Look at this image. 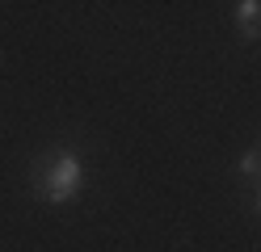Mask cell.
I'll return each mask as SVG.
<instances>
[{"label": "cell", "mask_w": 261, "mask_h": 252, "mask_svg": "<svg viewBox=\"0 0 261 252\" xmlns=\"http://www.w3.org/2000/svg\"><path fill=\"white\" fill-rule=\"evenodd\" d=\"M30 189L38 202L51 206H68L85 189V160L76 147H51L46 156H38V164L30 168Z\"/></svg>", "instance_id": "cell-1"}, {"label": "cell", "mask_w": 261, "mask_h": 252, "mask_svg": "<svg viewBox=\"0 0 261 252\" xmlns=\"http://www.w3.org/2000/svg\"><path fill=\"white\" fill-rule=\"evenodd\" d=\"M232 21H236V34L244 42H257L261 38V0H240L232 9Z\"/></svg>", "instance_id": "cell-2"}, {"label": "cell", "mask_w": 261, "mask_h": 252, "mask_svg": "<svg viewBox=\"0 0 261 252\" xmlns=\"http://www.w3.org/2000/svg\"><path fill=\"white\" fill-rule=\"evenodd\" d=\"M253 210H257V218H261V181H253Z\"/></svg>", "instance_id": "cell-3"}, {"label": "cell", "mask_w": 261, "mask_h": 252, "mask_svg": "<svg viewBox=\"0 0 261 252\" xmlns=\"http://www.w3.org/2000/svg\"><path fill=\"white\" fill-rule=\"evenodd\" d=\"M257 151H261V139H257Z\"/></svg>", "instance_id": "cell-4"}]
</instances>
